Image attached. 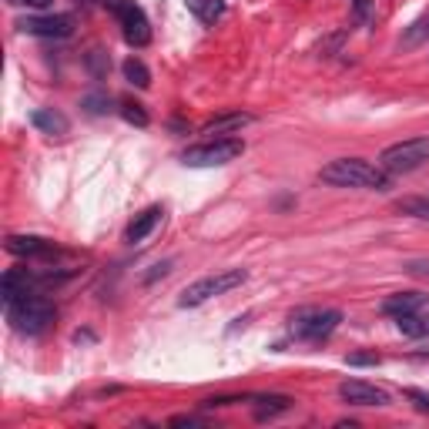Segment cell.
Masks as SVG:
<instances>
[{
    "instance_id": "7402d4cb",
    "label": "cell",
    "mask_w": 429,
    "mask_h": 429,
    "mask_svg": "<svg viewBox=\"0 0 429 429\" xmlns=\"http://www.w3.org/2000/svg\"><path fill=\"white\" fill-rule=\"evenodd\" d=\"M121 118L127 125H138V127H148V111L135 101H121Z\"/></svg>"
},
{
    "instance_id": "8fae6325",
    "label": "cell",
    "mask_w": 429,
    "mask_h": 429,
    "mask_svg": "<svg viewBox=\"0 0 429 429\" xmlns=\"http://www.w3.org/2000/svg\"><path fill=\"white\" fill-rule=\"evenodd\" d=\"M34 285H38V278L30 275L27 268H11V272L4 275V282H0V292H4V305H11V302H17V299L30 295V292H34Z\"/></svg>"
},
{
    "instance_id": "f1b7e54d",
    "label": "cell",
    "mask_w": 429,
    "mask_h": 429,
    "mask_svg": "<svg viewBox=\"0 0 429 429\" xmlns=\"http://www.w3.org/2000/svg\"><path fill=\"white\" fill-rule=\"evenodd\" d=\"M171 426H202V419H195V416H175V419H171Z\"/></svg>"
},
{
    "instance_id": "4316f807",
    "label": "cell",
    "mask_w": 429,
    "mask_h": 429,
    "mask_svg": "<svg viewBox=\"0 0 429 429\" xmlns=\"http://www.w3.org/2000/svg\"><path fill=\"white\" fill-rule=\"evenodd\" d=\"M342 40H345V30H339V34H332V38H328L326 44L319 47V51H326V57H332V51H339V44H342Z\"/></svg>"
},
{
    "instance_id": "ffe728a7",
    "label": "cell",
    "mask_w": 429,
    "mask_h": 429,
    "mask_svg": "<svg viewBox=\"0 0 429 429\" xmlns=\"http://www.w3.org/2000/svg\"><path fill=\"white\" fill-rule=\"evenodd\" d=\"M188 7L198 13V17H202L205 24L218 21V17H222V11H225V4H222V0H188Z\"/></svg>"
},
{
    "instance_id": "ba28073f",
    "label": "cell",
    "mask_w": 429,
    "mask_h": 429,
    "mask_svg": "<svg viewBox=\"0 0 429 429\" xmlns=\"http://www.w3.org/2000/svg\"><path fill=\"white\" fill-rule=\"evenodd\" d=\"M17 27L24 34H34V38H71L74 34V21L67 13H44V17H24L17 21Z\"/></svg>"
},
{
    "instance_id": "9c48e42d",
    "label": "cell",
    "mask_w": 429,
    "mask_h": 429,
    "mask_svg": "<svg viewBox=\"0 0 429 429\" xmlns=\"http://www.w3.org/2000/svg\"><path fill=\"white\" fill-rule=\"evenodd\" d=\"M339 396L349 406H392L389 392L372 386V382H362V379H345L339 386Z\"/></svg>"
},
{
    "instance_id": "4fadbf2b",
    "label": "cell",
    "mask_w": 429,
    "mask_h": 429,
    "mask_svg": "<svg viewBox=\"0 0 429 429\" xmlns=\"http://www.w3.org/2000/svg\"><path fill=\"white\" fill-rule=\"evenodd\" d=\"M255 118L245 111H231V114H218V118H212V121H205L202 135H214V138H222L225 131H241L245 125H252Z\"/></svg>"
},
{
    "instance_id": "52a82bcc",
    "label": "cell",
    "mask_w": 429,
    "mask_h": 429,
    "mask_svg": "<svg viewBox=\"0 0 429 429\" xmlns=\"http://www.w3.org/2000/svg\"><path fill=\"white\" fill-rule=\"evenodd\" d=\"M241 151H245V141L241 138H214V141L188 148L185 151V164H191V168H214V164L235 161Z\"/></svg>"
},
{
    "instance_id": "4dcf8cb0",
    "label": "cell",
    "mask_w": 429,
    "mask_h": 429,
    "mask_svg": "<svg viewBox=\"0 0 429 429\" xmlns=\"http://www.w3.org/2000/svg\"><path fill=\"white\" fill-rule=\"evenodd\" d=\"M77 4H94V0H77Z\"/></svg>"
},
{
    "instance_id": "cb8c5ba5",
    "label": "cell",
    "mask_w": 429,
    "mask_h": 429,
    "mask_svg": "<svg viewBox=\"0 0 429 429\" xmlns=\"http://www.w3.org/2000/svg\"><path fill=\"white\" fill-rule=\"evenodd\" d=\"M88 64H91V74H94V77H104V74H108V67H111L108 54H101V51H91Z\"/></svg>"
},
{
    "instance_id": "7a4b0ae2",
    "label": "cell",
    "mask_w": 429,
    "mask_h": 429,
    "mask_svg": "<svg viewBox=\"0 0 429 429\" xmlns=\"http://www.w3.org/2000/svg\"><path fill=\"white\" fill-rule=\"evenodd\" d=\"M245 278H248V272H245V268H225V272L205 275V278H198V282H191L188 289L181 292L178 305H181V309H195V305L208 302V299H214V295H225V292L239 289Z\"/></svg>"
},
{
    "instance_id": "d6986e66",
    "label": "cell",
    "mask_w": 429,
    "mask_h": 429,
    "mask_svg": "<svg viewBox=\"0 0 429 429\" xmlns=\"http://www.w3.org/2000/svg\"><path fill=\"white\" fill-rule=\"evenodd\" d=\"M426 40H429V13H426V17H419L416 24L406 30L403 40H399V47H403V51H413V47L426 44Z\"/></svg>"
},
{
    "instance_id": "9a60e30c",
    "label": "cell",
    "mask_w": 429,
    "mask_h": 429,
    "mask_svg": "<svg viewBox=\"0 0 429 429\" xmlns=\"http://www.w3.org/2000/svg\"><path fill=\"white\" fill-rule=\"evenodd\" d=\"M158 222H161V208H158V205H151L148 212H141L138 218L127 225V241H144L154 231V225H158Z\"/></svg>"
},
{
    "instance_id": "2e32d148",
    "label": "cell",
    "mask_w": 429,
    "mask_h": 429,
    "mask_svg": "<svg viewBox=\"0 0 429 429\" xmlns=\"http://www.w3.org/2000/svg\"><path fill=\"white\" fill-rule=\"evenodd\" d=\"M255 403V419H272L278 413H289L292 399L289 396H252Z\"/></svg>"
},
{
    "instance_id": "30bf717a",
    "label": "cell",
    "mask_w": 429,
    "mask_h": 429,
    "mask_svg": "<svg viewBox=\"0 0 429 429\" xmlns=\"http://www.w3.org/2000/svg\"><path fill=\"white\" fill-rule=\"evenodd\" d=\"M7 252L17 255V258H47V255H57V245L40 239V235H11Z\"/></svg>"
},
{
    "instance_id": "44dd1931",
    "label": "cell",
    "mask_w": 429,
    "mask_h": 429,
    "mask_svg": "<svg viewBox=\"0 0 429 429\" xmlns=\"http://www.w3.org/2000/svg\"><path fill=\"white\" fill-rule=\"evenodd\" d=\"M399 212L413 214L419 222H429V198H403V202H399Z\"/></svg>"
},
{
    "instance_id": "8992f818",
    "label": "cell",
    "mask_w": 429,
    "mask_h": 429,
    "mask_svg": "<svg viewBox=\"0 0 429 429\" xmlns=\"http://www.w3.org/2000/svg\"><path fill=\"white\" fill-rule=\"evenodd\" d=\"M104 7L118 17V24L125 30V40L131 47H144L151 40V24L135 0H104Z\"/></svg>"
},
{
    "instance_id": "f546056e",
    "label": "cell",
    "mask_w": 429,
    "mask_h": 429,
    "mask_svg": "<svg viewBox=\"0 0 429 429\" xmlns=\"http://www.w3.org/2000/svg\"><path fill=\"white\" fill-rule=\"evenodd\" d=\"M423 316H426V326H429V309H426V305H423Z\"/></svg>"
},
{
    "instance_id": "d4e9b609",
    "label": "cell",
    "mask_w": 429,
    "mask_h": 429,
    "mask_svg": "<svg viewBox=\"0 0 429 429\" xmlns=\"http://www.w3.org/2000/svg\"><path fill=\"white\" fill-rule=\"evenodd\" d=\"M406 399H413V406H416L419 413H429V392H423V389H406Z\"/></svg>"
},
{
    "instance_id": "7c38bea8",
    "label": "cell",
    "mask_w": 429,
    "mask_h": 429,
    "mask_svg": "<svg viewBox=\"0 0 429 429\" xmlns=\"http://www.w3.org/2000/svg\"><path fill=\"white\" fill-rule=\"evenodd\" d=\"M423 305H429V295H423V292H396V295H389V299L382 302V312L392 319H399V316L419 312Z\"/></svg>"
},
{
    "instance_id": "3957f363",
    "label": "cell",
    "mask_w": 429,
    "mask_h": 429,
    "mask_svg": "<svg viewBox=\"0 0 429 429\" xmlns=\"http://www.w3.org/2000/svg\"><path fill=\"white\" fill-rule=\"evenodd\" d=\"M54 316H57L54 305L47 299H40V295H24V299L7 305V319L13 322V328L27 332V336H40L54 322Z\"/></svg>"
},
{
    "instance_id": "ac0fdd59",
    "label": "cell",
    "mask_w": 429,
    "mask_h": 429,
    "mask_svg": "<svg viewBox=\"0 0 429 429\" xmlns=\"http://www.w3.org/2000/svg\"><path fill=\"white\" fill-rule=\"evenodd\" d=\"M396 326H399V332H403V336H409V339H423V336H429V326H426L423 309H419V312H413V316H399V319H396Z\"/></svg>"
},
{
    "instance_id": "603a6c76",
    "label": "cell",
    "mask_w": 429,
    "mask_h": 429,
    "mask_svg": "<svg viewBox=\"0 0 429 429\" xmlns=\"http://www.w3.org/2000/svg\"><path fill=\"white\" fill-rule=\"evenodd\" d=\"M81 108L88 114H108L111 111V98H104V94H88V98L81 101Z\"/></svg>"
},
{
    "instance_id": "e0dca14e",
    "label": "cell",
    "mask_w": 429,
    "mask_h": 429,
    "mask_svg": "<svg viewBox=\"0 0 429 429\" xmlns=\"http://www.w3.org/2000/svg\"><path fill=\"white\" fill-rule=\"evenodd\" d=\"M121 71H125V81H127V84H135V88H141V91L151 88V71H148V67H144L138 57H127Z\"/></svg>"
},
{
    "instance_id": "5bb4252c",
    "label": "cell",
    "mask_w": 429,
    "mask_h": 429,
    "mask_svg": "<svg viewBox=\"0 0 429 429\" xmlns=\"http://www.w3.org/2000/svg\"><path fill=\"white\" fill-rule=\"evenodd\" d=\"M30 125L38 127V131H44V135H67V118L57 111H51V108H38V111L30 114Z\"/></svg>"
},
{
    "instance_id": "484cf974",
    "label": "cell",
    "mask_w": 429,
    "mask_h": 429,
    "mask_svg": "<svg viewBox=\"0 0 429 429\" xmlns=\"http://www.w3.org/2000/svg\"><path fill=\"white\" fill-rule=\"evenodd\" d=\"M345 362H349V366H376L379 355L376 353H353V355H345Z\"/></svg>"
},
{
    "instance_id": "277c9868",
    "label": "cell",
    "mask_w": 429,
    "mask_h": 429,
    "mask_svg": "<svg viewBox=\"0 0 429 429\" xmlns=\"http://www.w3.org/2000/svg\"><path fill=\"white\" fill-rule=\"evenodd\" d=\"M339 322H342L339 309H299L289 319V332L302 342H322L339 328Z\"/></svg>"
},
{
    "instance_id": "5b68a950",
    "label": "cell",
    "mask_w": 429,
    "mask_h": 429,
    "mask_svg": "<svg viewBox=\"0 0 429 429\" xmlns=\"http://www.w3.org/2000/svg\"><path fill=\"white\" fill-rule=\"evenodd\" d=\"M429 161V138H409L399 144H389L379 154V168L389 171V175H406V171H416Z\"/></svg>"
},
{
    "instance_id": "6da1fadb",
    "label": "cell",
    "mask_w": 429,
    "mask_h": 429,
    "mask_svg": "<svg viewBox=\"0 0 429 429\" xmlns=\"http://www.w3.org/2000/svg\"><path fill=\"white\" fill-rule=\"evenodd\" d=\"M319 178L326 185H336V188H372V191H386L389 188V171L382 168H372L362 158H339V161H328Z\"/></svg>"
},
{
    "instance_id": "83f0119b",
    "label": "cell",
    "mask_w": 429,
    "mask_h": 429,
    "mask_svg": "<svg viewBox=\"0 0 429 429\" xmlns=\"http://www.w3.org/2000/svg\"><path fill=\"white\" fill-rule=\"evenodd\" d=\"M13 4H24V7H30V11H47L54 0H13Z\"/></svg>"
}]
</instances>
